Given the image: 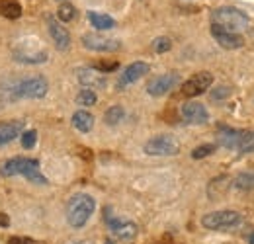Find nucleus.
Masks as SVG:
<instances>
[{
	"mask_svg": "<svg viewBox=\"0 0 254 244\" xmlns=\"http://www.w3.org/2000/svg\"><path fill=\"white\" fill-rule=\"evenodd\" d=\"M49 90V84L43 76H32L18 82L12 88V100H37L43 98Z\"/></svg>",
	"mask_w": 254,
	"mask_h": 244,
	"instance_id": "5",
	"label": "nucleus"
},
{
	"mask_svg": "<svg viewBox=\"0 0 254 244\" xmlns=\"http://www.w3.org/2000/svg\"><path fill=\"white\" fill-rule=\"evenodd\" d=\"M72 125H74L80 133H88V131H92V127H94V118H92L90 112L78 110V112H74V116H72Z\"/></svg>",
	"mask_w": 254,
	"mask_h": 244,
	"instance_id": "18",
	"label": "nucleus"
},
{
	"mask_svg": "<svg viewBox=\"0 0 254 244\" xmlns=\"http://www.w3.org/2000/svg\"><path fill=\"white\" fill-rule=\"evenodd\" d=\"M57 16H59V20H61V22H70V20H74L76 10H74V6H72V4L63 2V4L59 6V10H57Z\"/></svg>",
	"mask_w": 254,
	"mask_h": 244,
	"instance_id": "25",
	"label": "nucleus"
},
{
	"mask_svg": "<svg viewBox=\"0 0 254 244\" xmlns=\"http://www.w3.org/2000/svg\"><path fill=\"white\" fill-rule=\"evenodd\" d=\"M96 209V201L88 193H76L66 203V221L72 229H82Z\"/></svg>",
	"mask_w": 254,
	"mask_h": 244,
	"instance_id": "2",
	"label": "nucleus"
},
{
	"mask_svg": "<svg viewBox=\"0 0 254 244\" xmlns=\"http://www.w3.org/2000/svg\"><path fill=\"white\" fill-rule=\"evenodd\" d=\"M0 14L8 20H18L22 16V6L16 0H4L0 2Z\"/></svg>",
	"mask_w": 254,
	"mask_h": 244,
	"instance_id": "20",
	"label": "nucleus"
},
{
	"mask_svg": "<svg viewBox=\"0 0 254 244\" xmlns=\"http://www.w3.org/2000/svg\"><path fill=\"white\" fill-rule=\"evenodd\" d=\"M0 176L12 178V176H26L33 183H47V178L39 172V162L28 156H14L6 160L0 166Z\"/></svg>",
	"mask_w": 254,
	"mask_h": 244,
	"instance_id": "1",
	"label": "nucleus"
},
{
	"mask_svg": "<svg viewBox=\"0 0 254 244\" xmlns=\"http://www.w3.org/2000/svg\"><path fill=\"white\" fill-rule=\"evenodd\" d=\"M217 141L221 147L231 149V151H239V153H253L254 151V131L219 127Z\"/></svg>",
	"mask_w": 254,
	"mask_h": 244,
	"instance_id": "3",
	"label": "nucleus"
},
{
	"mask_svg": "<svg viewBox=\"0 0 254 244\" xmlns=\"http://www.w3.org/2000/svg\"><path fill=\"white\" fill-rule=\"evenodd\" d=\"M104 244H116V243H114V241H106Z\"/></svg>",
	"mask_w": 254,
	"mask_h": 244,
	"instance_id": "34",
	"label": "nucleus"
},
{
	"mask_svg": "<svg viewBox=\"0 0 254 244\" xmlns=\"http://www.w3.org/2000/svg\"><path fill=\"white\" fill-rule=\"evenodd\" d=\"M96 102H98V96H96V92L94 90H88V88L80 90V92H78V96H76V104H78V106H82V108L94 106Z\"/></svg>",
	"mask_w": 254,
	"mask_h": 244,
	"instance_id": "23",
	"label": "nucleus"
},
{
	"mask_svg": "<svg viewBox=\"0 0 254 244\" xmlns=\"http://www.w3.org/2000/svg\"><path fill=\"white\" fill-rule=\"evenodd\" d=\"M211 18H213V24H217L219 28L227 31H235L239 33L241 30H245L249 26V16L235 8V6H219L211 12Z\"/></svg>",
	"mask_w": 254,
	"mask_h": 244,
	"instance_id": "4",
	"label": "nucleus"
},
{
	"mask_svg": "<svg viewBox=\"0 0 254 244\" xmlns=\"http://www.w3.org/2000/svg\"><path fill=\"white\" fill-rule=\"evenodd\" d=\"M47 30H49V35H51V39L59 51H66L70 47V33L53 16H47Z\"/></svg>",
	"mask_w": 254,
	"mask_h": 244,
	"instance_id": "14",
	"label": "nucleus"
},
{
	"mask_svg": "<svg viewBox=\"0 0 254 244\" xmlns=\"http://www.w3.org/2000/svg\"><path fill=\"white\" fill-rule=\"evenodd\" d=\"M26 123L24 120H12V122L0 123V147L6 143H12L16 137H20L24 133Z\"/></svg>",
	"mask_w": 254,
	"mask_h": 244,
	"instance_id": "17",
	"label": "nucleus"
},
{
	"mask_svg": "<svg viewBox=\"0 0 254 244\" xmlns=\"http://www.w3.org/2000/svg\"><path fill=\"white\" fill-rule=\"evenodd\" d=\"M249 243L254 244V233H253V235H251V239H249Z\"/></svg>",
	"mask_w": 254,
	"mask_h": 244,
	"instance_id": "33",
	"label": "nucleus"
},
{
	"mask_svg": "<svg viewBox=\"0 0 254 244\" xmlns=\"http://www.w3.org/2000/svg\"><path fill=\"white\" fill-rule=\"evenodd\" d=\"M118 66H120V62L118 61H100L94 64V68L98 72H102V74H106V72H114V70H118Z\"/></svg>",
	"mask_w": 254,
	"mask_h": 244,
	"instance_id": "27",
	"label": "nucleus"
},
{
	"mask_svg": "<svg viewBox=\"0 0 254 244\" xmlns=\"http://www.w3.org/2000/svg\"><path fill=\"white\" fill-rule=\"evenodd\" d=\"M145 153L153 156H174L180 153V143L172 135H157L145 143Z\"/></svg>",
	"mask_w": 254,
	"mask_h": 244,
	"instance_id": "7",
	"label": "nucleus"
},
{
	"mask_svg": "<svg viewBox=\"0 0 254 244\" xmlns=\"http://www.w3.org/2000/svg\"><path fill=\"white\" fill-rule=\"evenodd\" d=\"M215 145H199V147H195L193 151H191V158H205V156H209V154L215 153Z\"/></svg>",
	"mask_w": 254,
	"mask_h": 244,
	"instance_id": "26",
	"label": "nucleus"
},
{
	"mask_svg": "<svg viewBox=\"0 0 254 244\" xmlns=\"http://www.w3.org/2000/svg\"><path fill=\"white\" fill-rule=\"evenodd\" d=\"M180 82V74L178 72H164L160 76H155L153 80H149L147 84V92L155 98L159 96H164L166 92H170L176 84Z\"/></svg>",
	"mask_w": 254,
	"mask_h": 244,
	"instance_id": "10",
	"label": "nucleus"
},
{
	"mask_svg": "<svg viewBox=\"0 0 254 244\" xmlns=\"http://www.w3.org/2000/svg\"><path fill=\"white\" fill-rule=\"evenodd\" d=\"M76 76L80 80V84L88 90L92 88H104L106 86V76L102 72H98L94 66L92 68H78L76 70Z\"/></svg>",
	"mask_w": 254,
	"mask_h": 244,
	"instance_id": "16",
	"label": "nucleus"
},
{
	"mask_svg": "<svg viewBox=\"0 0 254 244\" xmlns=\"http://www.w3.org/2000/svg\"><path fill=\"white\" fill-rule=\"evenodd\" d=\"M243 223V217L237 211L225 209V211H211L201 217V225L209 231H229Z\"/></svg>",
	"mask_w": 254,
	"mask_h": 244,
	"instance_id": "6",
	"label": "nucleus"
},
{
	"mask_svg": "<svg viewBox=\"0 0 254 244\" xmlns=\"http://www.w3.org/2000/svg\"><path fill=\"white\" fill-rule=\"evenodd\" d=\"M211 84H213V74L207 70H201V72H195L193 76H190L184 82L182 94L188 98H195V96H201L203 92H207V88H211Z\"/></svg>",
	"mask_w": 254,
	"mask_h": 244,
	"instance_id": "9",
	"label": "nucleus"
},
{
	"mask_svg": "<svg viewBox=\"0 0 254 244\" xmlns=\"http://www.w3.org/2000/svg\"><path fill=\"white\" fill-rule=\"evenodd\" d=\"M229 94H231V88L223 84V86H217L215 90L211 92V98H213V100H223V98H227Z\"/></svg>",
	"mask_w": 254,
	"mask_h": 244,
	"instance_id": "30",
	"label": "nucleus"
},
{
	"mask_svg": "<svg viewBox=\"0 0 254 244\" xmlns=\"http://www.w3.org/2000/svg\"><path fill=\"white\" fill-rule=\"evenodd\" d=\"M124 116H126V112H124L122 106H112V108L106 110V114H104V122L108 123V125H118V123H122Z\"/></svg>",
	"mask_w": 254,
	"mask_h": 244,
	"instance_id": "22",
	"label": "nucleus"
},
{
	"mask_svg": "<svg viewBox=\"0 0 254 244\" xmlns=\"http://www.w3.org/2000/svg\"><path fill=\"white\" fill-rule=\"evenodd\" d=\"M170 47H172V41L168 37H157L153 41V49L157 53H166V51H170Z\"/></svg>",
	"mask_w": 254,
	"mask_h": 244,
	"instance_id": "28",
	"label": "nucleus"
},
{
	"mask_svg": "<svg viewBox=\"0 0 254 244\" xmlns=\"http://www.w3.org/2000/svg\"><path fill=\"white\" fill-rule=\"evenodd\" d=\"M211 35H213V39L221 45L223 49H229V51H233V49H241V47L245 45V39H243L241 33L223 30V28H219L217 24L211 26Z\"/></svg>",
	"mask_w": 254,
	"mask_h": 244,
	"instance_id": "12",
	"label": "nucleus"
},
{
	"mask_svg": "<svg viewBox=\"0 0 254 244\" xmlns=\"http://www.w3.org/2000/svg\"><path fill=\"white\" fill-rule=\"evenodd\" d=\"M151 70V66L147 64V62L143 61H135L131 62L129 66H127L126 70L120 74V80H118V86L120 88H126L129 84H133V82H137L139 78H143L147 72Z\"/></svg>",
	"mask_w": 254,
	"mask_h": 244,
	"instance_id": "15",
	"label": "nucleus"
},
{
	"mask_svg": "<svg viewBox=\"0 0 254 244\" xmlns=\"http://www.w3.org/2000/svg\"><path fill=\"white\" fill-rule=\"evenodd\" d=\"M80 41L86 49L96 51V53H116L122 47V43L118 39H112V37H106L100 33H84Z\"/></svg>",
	"mask_w": 254,
	"mask_h": 244,
	"instance_id": "8",
	"label": "nucleus"
},
{
	"mask_svg": "<svg viewBox=\"0 0 254 244\" xmlns=\"http://www.w3.org/2000/svg\"><path fill=\"white\" fill-rule=\"evenodd\" d=\"M35 141H37V133H35L33 129L22 133V147H24V149H33Z\"/></svg>",
	"mask_w": 254,
	"mask_h": 244,
	"instance_id": "29",
	"label": "nucleus"
},
{
	"mask_svg": "<svg viewBox=\"0 0 254 244\" xmlns=\"http://www.w3.org/2000/svg\"><path fill=\"white\" fill-rule=\"evenodd\" d=\"M182 118L190 125H203V123L209 122V112L199 102H186L182 106Z\"/></svg>",
	"mask_w": 254,
	"mask_h": 244,
	"instance_id": "13",
	"label": "nucleus"
},
{
	"mask_svg": "<svg viewBox=\"0 0 254 244\" xmlns=\"http://www.w3.org/2000/svg\"><path fill=\"white\" fill-rule=\"evenodd\" d=\"M235 187L239 189H254V172H243L235 178Z\"/></svg>",
	"mask_w": 254,
	"mask_h": 244,
	"instance_id": "24",
	"label": "nucleus"
},
{
	"mask_svg": "<svg viewBox=\"0 0 254 244\" xmlns=\"http://www.w3.org/2000/svg\"><path fill=\"white\" fill-rule=\"evenodd\" d=\"M6 244H35V241L30 237H10Z\"/></svg>",
	"mask_w": 254,
	"mask_h": 244,
	"instance_id": "31",
	"label": "nucleus"
},
{
	"mask_svg": "<svg viewBox=\"0 0 254 244\" xmlns=\"http://www.w3.org/2000/svg\"><path fill=\"white\" fill-rule=\"evenodd\" d=\"M14 55H16V57H14L16 61L26 62V64H39V62L47 61V53H45V51H43V53H24V51L18 53V51H16Z\"/></svg>",
	"mask_w": 254,
	"mask_h": 244,
	"instance_id": "21",
	"label": "nucleus"
},
{
	"mask_svg": "<svg viewBox=\"0 0 254 244\" xmlns=\"http://www.w3.org/2000/svg\"><path fill=\"white\" fill-rule=\"evenodd\" d=\"M88 20L90 24L94 26L96 30L106 31V30H114L116 28V20L108 14H100V12H88Z\"/></svg>",
	"mask_w": 254,
	"mask_h": 244,
	"instance_id": "19",
	"label": "nucleus"
},
{
	"mask_svg": "<svg viewBox=\"0 0 254 244\" xmlns=\"http://www.w3.org/2000/svg\"><path fill=\"white\" fill-rule=\"evenodd\" d=\"M106 221H108L110 231H112L120 241H133V239L137 237V225H135L133 221L120 219V217H112L110 213L106 215Z\"/></svg>",
	"mask_w": 254,
	"mask_h": 244,
	"instance_id": "11",
	"label": "nucleus"
},
{
	"mask_svg": "<svg viewBox=\"0 0 254 244\" xmlns=\"http://www.w3.org/2000/svg\"><path fill=\"white\" fill-rule=\"evenodd\" d=\"M0 227H2V229L10 227V217H8L6 213H0Z\"/></svg>",
	"mask_w": 254,
	"mask_h": 244,
	"instance_id": "32",
	"label": "nucleus"
}]
</instances>
